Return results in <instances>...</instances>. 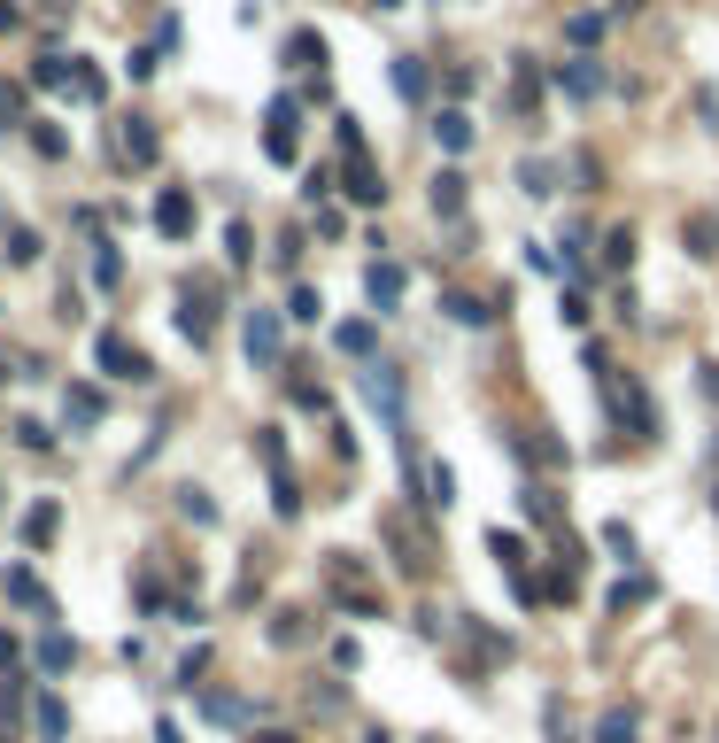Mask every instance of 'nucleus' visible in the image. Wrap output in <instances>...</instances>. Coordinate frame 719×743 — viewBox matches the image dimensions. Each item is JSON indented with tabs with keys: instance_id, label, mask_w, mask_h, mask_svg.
Wrapping results in <instances>:
<instances>
[{
	"instance_id": "14",
	"label": "nucleus",
	"mask_w": 719,
	"mask_h": 743,
	"mask_svg": "<svg viewBox=\"0 0 719 743\" xmlns=\"http://www.w3.org/2000/svg\"><path fill=\"white\" fill-rule=\"evenodd\" d=\"M70 658H78L70 635H39V666H47V674H70Z\"/></svg>"
},
{
	"instance_id": "6",
	"label": "nucleus",
	"mask_w": 719,
	"mask_h": 743,
	"mask_svg": "<svg viewBox=\"0 0 719 743\" xmlns=\"http://www.w3.org/2000/svg\"><path fill=\"white\" fill-rule=\"evenodd\" d=\"M642 736V705H604V720H596V743H634Z\"/></svg>"
},
{
	"instance_id": "18",
	"label": "nucleus",
	"mask_w": 719,
	"mask_h": 743,
	"mask_svg": "<svg viewBox=\"0 0 719 743\" xmlns=\"http://www.w3.org/2000/svg\"><path fill=\"white\" fill-rule=\"evenodd\" d=\"M55 527H62V511H55V504H39V511H24V542H31V550H39V542L55 535Z\"/></svg>"
},
{
	"instance_id": "12",
	"label": "nucleus",
	"mask_w": 719,
	"mask_h": 743,
	"mask_svg": "<svg viewBox=\"0 0 719 743\" xmlns=\"http://www.w3.org/2000/svg\"><path fill=\"white\" fill-rule=\"evenodd\" d=\"M364 287H372L379 310H395V302H403V271H395V264H372V279H364Z\"/></svg>"
},
{
	"instance_id": "11",
	"label": "nucleus",
	"mask_w": 719,
	"mask_h": 743,
	"mask_svg": "<svg viewBox=\"0 0 719 743\" xmlns=\"http://www.w3.org/2000/svg\"><path fill=\"white\" fill-rule=\"evenodd\" d=\"M31 728H39L47 743H62V736H70V713H62V697H39V705H31Z\"/></svg>"
},
{
	"instance_id": "4",
	"label": "nucleus",
	"mask_w": 719,
	"mask_h": 743,
	"mask_svg": "<svg viewBox=\"0 0 719 743\" xmlns=\"http://www.w3.org/2000/svg\"><path fill=\"white\" fill-rule=\"evenodd\" d=\"M248 364L256 372L279 364V310H248Z\"/></svg>"
},
{
	"instance_id": "7",
	"label": "nucleus",
	"mask_w": 719,
	"mask_h": 743,
	"mask_svg": "<svg viewBox=\"0 0 719 743\" xmlns=\"http://www.w3.org/2000/svg\"><path fill=\"white\" fill-rule=\"evenodd\" d=\"M155 233H171V240H186V233H194V202H186L178 186L163 194V202H155Z\"/></svg>"
},
{
	"instance_id": "15",
	"label": "nucleus",
	"mask_w": 719,
	"mask_h": 743,
	"mask_svg": "<svg viewBox=\"0 0 719 743\" xmlns=\"http://www.w3.org/2000/svg\"><path fill=\"white\" fill-rule=\"evenodd\" d=\"M124 155H132V163H155V124H147V117L124 124Z\"/></svg>"
},
{
	"instance_id": "24",
	"label": "nucleus",
	"mask_w": 719,
	"mask_h": 743,
	"mask_svg": "<svg viewBox=\"0 0 719 743\" xmlns=\"http://www.w3.org/2000/svg\"><path fill=\"white\" fill-rule=\"evenodd\" d=\"M194 295H209V279H194V287H186V302ZM178 326H186V341H209V326H202V310H186V318H178Z\"/></svg>"
},
{
	"instance_id": "34",
	"label": "nucleus",
	"mask_w": 719,
	"mask_h": 743,
	"mask_svg": "<svg viewBox=\"0 0 719 743\" xmlns=\"http://www.w3.org/2000/svg\"><path fill=\"white\" fill-rule=\"evenodd\" d=\"M372 8H403V0H372Z\"/></svg>"
},
{
	"instance_id": "20",
	"label": "nucleus",
	"mask_w": 719,
	"mask_h": 743,
	"mask_svg": "<svg viewBox=\"0 0 719 743\" xmlns=\"http://www.w3.org/2000/svg\"><path fill=\"white\" fill-rule=\"evenodd\" d=\"M116 279H124V256L101 240V248H93V287H116Z\"/></svg>"
},
{
	"instance_id": "16",
	"label": "nucleus",
	"mask_w": 719,
	"mask_h": 743,
	"mask_svg": "<svg viewBox=\"0 0 719 743\" xmlns=\"http://www.w3.org/2000/svg\"><path fill=\"white\" fill-rule=\"evenodd\" d=\"M433 209H441V217H464V179H457V171L433 179Z\"/></svg>"
},
{
	"instance_id": "25",
	"label": "nucleus",
	"mask_w": 719,
	"mask_h": 743,
	"mask_svg": "<svg viewBox=\"0 0 719 743\" xmlns=\"http://www.w3.org/2000/svg\"><path fill=\"white\" fill-rule=\"evenodd\" d=\"M333 341H341V357H372V326H341Z\"/></svg>"
},
{
	"instance_id": "33",
	"label": "nucleus",
	"mask_w": 719,
	"mask_h": 743,
	"mask_svg": "<svg viewBox=\"0 0 719 743\" xmlns=\"http://www.w3.org/2000/svg\"><path fill=\"white\" fill-rule=\"evenodd\" d=\"M155 743H186V736H178V728H171V720H163V728H155Z\"/></svg>"
},
{
	"instance_id": "17",
	"label": "nucleus",
	"mask_w": 719,
	"mask_h": 743,
	"mask_svg": "<svg viewBox=\"0 0 719 743\" xmlns=\"http://www.w3.org/2000/svg\"><path fill=\"white\" fill-rule=\"evenodd\" d=\"M31 78H39L47 93H70V78H78V70H70L62 55H47V62H31Z\"/></svg>"
},
{
	"instance_id": "32",
	"label": "nucleus",
	"mask_w": 719,
	"mask_h": 743,
	"mask_svg": "<svg viewBox=\"0 0 719 743\" xmlns=\"http://www.w3.org/2000/svg\"><path fill=\"white\" fill-rule=\"evenodd\" d=\"M704 395H712V403H719V364H704Z\"/></svg>"
},
{
	"instance_id": "13",
	"label": "nucleus",
	"mask_w": 719,
	"mask_h": 743,
	"mask_svg": "<svg viewBox=\"0 0 719 743\" xmlns=\"http://www.w3.org/2000/svg\"><path fill=\"white\" fill-rule=\"evenodd\" d=\"M596 86H604L596 62H565V93H573V101H596Z\"/></svg>"
},
{
	"instance_id": "1",
	"label": "nucleus",
	"mask_w": 719,
	"mask_h": 743,
	"mask_svg": "<svg viewBox=\"0 0 719 743\" xmlns=\"http://www.w3.org/2000/svg\"><path fill=\"white\" fill-rule=\"evenodd\" d=\"M588 372H596V387H604V411L619 418V434H658V411H650V395H642L627 372H611L604 349H588Z\"/></svg>"
},
{
	"instance_id": "9",
	"label": "nucleus",
	"mask_w": 719,
	"mask_h": 743,
	"mask_svg": "<svg viewBox=\"0 0 719 743\" xmlns=\"http://www.w3.org/2000/svg\"><path fill=\"white\" fill-rule=\"evenodd\" d=\"M8 596H16V604H31L39 620H55V596L39 589V573H31V565H16V573H8Z\"/></svg>"
},
{
	"instance_id": "31",
	"label": "nucleus",
	"mask_w": 719,
	"mask_h": 743,
	"mask_svg": "<svg viewBox=\"0 0 719 743\" xmlns=\"http://www.w3.org/2000/svg\"><path fill=\"white\" fill-rule=\"evenodd\" d=\"M16 117H24V93H16V86H0V124H16Z\"/></svg>"
},
{
	"instance_id": "27",
	"label": "nucleus",
	"mask_w": 719,
	"mask_h": 743,
	"mask_svg": "<svg viewBox=\"0 0 719 743\" xmlns=\"http://www.w3.org/2000/svg\"><path fill=\"white\" fill-rule=\"evenodd\" d=\"M302 635H310V627H302V612H279V620H271V643H302Z\"/></svg>"
},
{
	"instance_id": "23",
	"label": "nucleus",
	"mask_w": 719,
	"mask_h": 743,
	"mask_svg": "<svg viewBox=\"0 0 719 743\" xmlns=\"http://www.w3.org/2000/svg\"><path fill=\"white\" fill-rule=\"evenodd\" d=\"M426 488H433L426 504H457V473H449V465H433V473H426Z\"/></svg>"
},
{
	"instance_id": "8",
	"label": "nucleus",
	"mask_w": 719,
	"mask_h": 743,
	"mask_svg": "<svg viewBox=\"0 0 719 743\" xmlns=\"http://www.w3.org/2000/svg\"><path fill=\"white\" fill-rule=\"evenodd\" d=\"M387 78H395V93H403V101H426L433 93V70L418 55H395V70H387Z\"/></svg>"
},
{
	"instance_id": "19",
	"label": "nucleus",
	"mask_w": 719,
	"mask_h": 743,
	"mask_svg": "<svg viewBox=\"0 0 719 743\" xmlns=\"http://www.w3.org/2000/svg\"><path fill=\"white\" fill-rule=\"evenodd\" d=\"M294 70H325V39L317 31H294Z\"/></svg>"
},
{
	"instance_id": "30",
	"label": "nucleus",
	"mask_w": 719,
	"mask_h": 743,
	"mask_svg": "<svg viewBox=\"0 0 719 743\" xmlns=\"http://www.w3.org/2000/svg\"><path fill=\"white\" fill-rule=\"evenodd\" d=\"M565 31H573V47H588V39H604V16H573Z\"/></svg>"
},
{
	"instance_id": "22",
	"label": "nucleus",
	"mask_w": 719,
	"mask_h": 743,
	"mask_svg": "<svg viewBox=\"0 0 719 743\" xmlns=\"http://www.w3.org/2000/svg\"><path fill=\"white\" fill-rule=\"evenodd\" d=\"M294 310H287V318H294V326H317V318H325V302H317V287H294Z\"/></svg>"
},
{
	"instance_id": "3",
	"label": "nucleus",
	"mask_w": 719,
	"mask_h": 743,
	"mask_svg": "<svg viewBox=\"0 0 719 743\" xmlns=\"http://www.w3.org/2000/svg\"><path fill=\"white\" fill-rule=\"evenodd\" d=\"M263 155H271V163H294V155H302V117H294V101H279V109L263 117Z\"/></svg>"
},
{
	"instance_id": "5",
	"label": "nucleus",
	"mask_w": 719,
	"mask_h": 743,
	"mask_svg": "<svg viewBox=\"0 0 719 743\" xmlns=\"http://www.w3.org/2000/svg\"><path fill=\"white\" fill-rule=\"evenodd\" d=\"M101 411H109V403H101L93 387H70V395H62V426H70V434H86V426H101Z\"/></svg>"
},
{
	"instance_id": "21",
	"label": "nucleus",
	"mask_w": 719,
	"mask_h": 743,
	"mask_svg": "<svg viewBox=\"0 0 719 743\" xmlns=\"http://www.w3.org/2000/svg\"><path fill=\"white\" fill-rule=\"evenodd\" d=\"M348 194H356V202H364V209H379V202H387V186H379L372 171H364V163H356V171H348Z\"/></svg>"
},
{
	"instance_id": "28",
	"label": "nucleus",
	"mask_w": 719,
	"mask_h": 743,
	"mask_svg": "<svg viewBox=\"0 0 719 743\" xmlns=\"http://www.w3.org/2000/svg\"><path fill=\"white\" fill-rule=\"evenodd\" d=\"M449 318H457V326H488V310H480V302H464V295H449Z\"/></svg>"
},
{
	"instance_id": "10",
	"label": "nucleus",
	"mask_w": 719,
	"mask_h": 743,
	"mask_svg": "<svg viewBox=\"0 0 719 743\" xmlns=\"http://www.w3.org/2000/svg\"><path fill=\"white\" fill-rule=\"evenodd\" d=\"M433 140H441L449 155H464L472 148V117H464V109H441V117H433Z\"/></svg>"
},
{
	"instance_id": "26",
	"label": "nucleus",
	"mask_w": 719,
	"mask_h": 743,
	"mask_svg": "<svg viewBox=\"0 0 719 743\" xmlns=\"http://www.w3.org/2000/svg\"><path fill=\"white\" fill-rule=\"evenodd\" d=\"M634 604H650V581H619L611 589V612H634Z\"/></svg>"
},
{
	"instance_id": "29",
	"label": "nucleus",
	"mask_w": 719,
	"mask_h": 743,
	"mask_svg": "<svg viewBox=\"0 0 719 743\" xmlns=\"http://www.w3.org/2000/svg\"><path fill=\"white\" fill-rule=\"evenodd\" d=\"M16 442H24V449H47V442H55V434H47L39 418H16Z\"/></svg>"
},
{
	"instance_id": "2",
	"label": "nucleus",
	"mask_w": 719,
	"mask_h": 743,
	"mask_svg": "<svg viewBox=\"0 0 719 743\" xmlns=\"http://www.w3.org/2000/svg\"><path fill=\"white\" fill-rule=\"evenodd\" d=\"M93 364L116 372V380H147V372H155L147 349H140V341H124V333H101V341H93Z\"/></svg>"
}]
</instances>
